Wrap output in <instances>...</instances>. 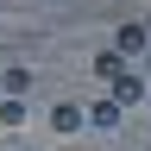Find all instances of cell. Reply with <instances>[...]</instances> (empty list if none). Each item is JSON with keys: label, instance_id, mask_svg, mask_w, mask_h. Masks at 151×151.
<instances>
[{"label": "cell", "instance_id": "obj_2", "mask_svg": "<svg viewBox=\"0 0 151 151\" xmlns=\"http://www.w3.org/2000/svg\"><path fill=\"white\" fill-rule=\"evenodd\" d=\"M50 126H57V132H82V126H88V107H76V101H57V107H50Z\"/></svg>", "mask_w": 151, "mask_h": 151}, {"label": "cell", "instance_id": "obj_6", "mask_svg": "<svg viewBox=\"0 0 151 151\" xmlns=\"http://www.w3.org/2000/svg\"><path fill=\"white\" fill-rule=\"evenodd\" d=\"M0 126H25V101H0Z\"/></svg>", "mask_w": 151, "mask_h": 151}, {"label": "cell", "instance_id": "obj_4", "mask_svg": "<svg viewBox=\"0 0 151 151\" xmlns=\"http://www.w3.org/2000/svg\"><path fill=\"white\" fill-rule=\"evenodd\" d=\"M88 120H94V132H113L120 126V101H113V94L107 101H88Z\"/></svg>", "mask_w": 151, "mask_h": 151}, {"label": "cell", "instance_id": "obj_5", "mask_svg": "<svg viewBox=\"0 0 151 151\" xmlns=\"http://www.w3.org/2000/svg\"><path fill=\"white\" fill-rule=\"evenodd\" d=\"M113 101H120V107H139L145 101V76H120V82H113Z\"/></svg>", "mask_w": 151, "mask_h": 151}, {"label": "cell", "instance_id": "obj_1", "mask_svg": "<svg viewBox=\"0 0 151 151\" xmlns=\"http://www.w3.org/2000/svg\"><path fill=\"white\" fill-rule=\"evenodd\" d=\"M145 38H151V25H139V19H126V25L113 32V50H120V57H145Z\"/></svg>", "mask_w": 151, "mask_h": 151}, {"label": "cell", "instance_id": "obj_3", "mask_svg": "<svg viewBox=\"0 0 151 151\" xmlns=\"http://www.w3.org/2000/svg\"><path fill=\"white\" fill-rule=\"evenodd\" d=\"M120 76H126V57H120V50H94V82H107V88H113Z\"/></svg>", "mask_w": 151, "mask_h": 151}, {"label": "cell", "instance_id": "obj_7", "mask_svg": "<svg viewBox=\"0 0 151 151\" xmlns=\"http://www.w3.org/2000/svg\"><path fill=\"white\" fill-rule=\"evenodd\" d=\"M0 94H6V76H0Z\"/></svg>", "mask_w": 151, "mask_h": 151}, {"label": "cell", "instance_id": "obj_8", "mask_svg": "<svg viewBox=\"0 0 151 151\" xmlns=\"http://www.w3.org/2000/svg\"><path fill=\"white\" fill-rule=\"evenodd\" d=\"M145 63H151V50H145Z\"/></svg>", "mask_w": 151, "mask_h": 151}]
</instances>
